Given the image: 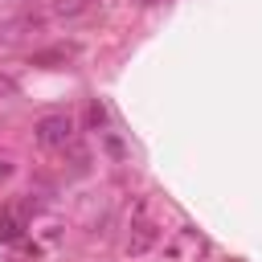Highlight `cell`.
I'll return each instance as SVG.
<instances>
[{
  "mask_svg": "<svg viewBox=\"0 0 262 262\" xmlns=\"http://www.w3.org/2000/svg\"><path fill=\"white\" fill-rule=\"evenodd\" d=\"M33 135L41 147H66L74 135V123H70V115H45V119H37Z\"/></svg>",
  "mask_w": 262,
  "mask_h": 262,
  "instance_id": "6da1fadb",
  "label": "cell"
},
{
  "mask_svg": "<svg viewBox=\"0 0 262 262\" xmlns=\"http://www.w3.org/2000/svg\"><path fill=\"white\" fill-rule=\"evenodd\" d=\"M131 229H135V233H131V242H127V254H131V258H143V254L156 246V237H160V229L147 221V205H143V201L135 205V225H131Z\"/></svg>",
  "mask_w": 262,
  "mask_h": 262,
  "instance_id": "7a4b0ae2",
  "label": "cell"
},
{
  "mask_svg": "<svg viewBox=\"0 0 262 262\" xmlns=\"http://www.w3.org/2000/svg\"><path fill=\"white\" fill-rule=\"evenodd\" d=\"M20 233H25V221L12 209H0V242H20Z\"/></svg>",
  "mask_w": 262,
  "mask_h": 262,
  "instance_id": "3957f363",
  "label": "cell"
},
{
  "mask_svg": "<svg viewBox=\"0 0 262 262\" xmlns=\"http://www.w3.org/2000/svg\"><path fill=\"white\" fill-rule=\"evenodd\" d=\"M12 94H16V82L8 74H0V98H12Z\"/></svg>",
  "mask_w": 262,
  "mask_h": 262,
  "instance_id": "277c9868",
  "label": "cell"
}]
</instances>
